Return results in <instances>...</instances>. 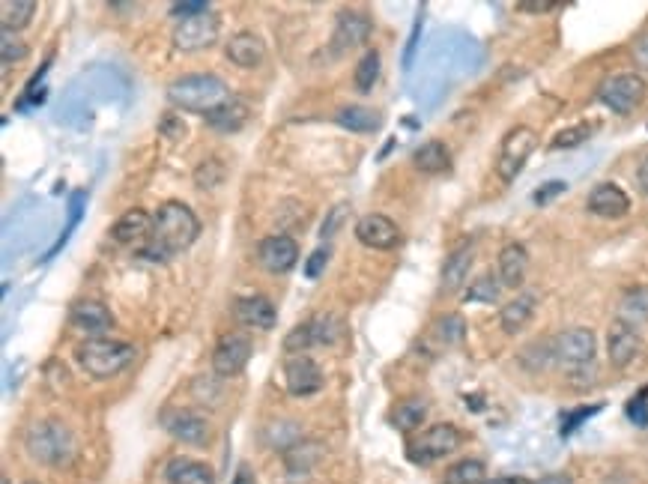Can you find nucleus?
<instances>
[{
  "label": "nucleus",
  "instance_id": "nucleus-1",
  "mask_svg": "<svg viewBox=\"0 0 648 484\" xmlns=\"http://www.w3.org/2000/svg\"><path fill=\"white\" fill-rule=\"evenodd\" d=\"M201 234V222L192 207L183 201H168L153 216V234L144 248V257L150 260H171L180 251H186Z\"/></svg>",
  "mask_w": 648,
  "mask_h": 484
},
{
  "label": "nucleus",
  "instance_id": "nucleus-2",
  "mask_svg": "<svg viewBox=\"0 0 648 484\" xmlns=\"http://www.w3.org/2000/svg\"><path fill=\"white\" fill-rule=\"evenodd\" d=\"M230 90L227 84L213 75V72H189L180 75L171 87H168V102L174 108L192 111V114H213L224 102H230Z\"/></svg>",
  "mask_w": 648,
  "mask_h": 484
},
{
  "label": "nucleus",
  "instance_id": "nucleus-3",
  "mask_svg": "<svg viewBox=\"0 0 648 484\" xmlns=\"http://www.w3.org/2000/svg\"><path fill=\"white\" fill-rule=\"evenodd\" d=\"M135 353L138 350L129 341L90 338L78 347V365L96 380H111L135 362Z\"/></svg>",
  "mask_w": 648,
  "mask_h": 484
},
{
  "label": "nucleus",
  "instance_id": "nucleus-4",
  "mask_svg": "<svg viewBox=\"0 0 648 484\" xmlns=\"http://www.w3.org/2000/svg\"><path fill=\"white\" fill-rule=\"evenodd\" d=\"M27 452L33 461H39L45 467H63L75 455V440L63 422L42 419V422L30 425V431H27Z\"/></svg>",
  "mask_w": 648,
  "mask_h": 484
},
{
  "label": "nucleus",
  "instance_id": "nucleus-5",
  "mask_svg": "<svg viewBox=\"0 0 648 484\" xmlns=\"http://www.w3.org/2000/svg\"><path fill=\"white\" fill-rule=\"evenodd\" d=\"M538 147V135L535 129L529 126H514L505 138H502V147H499V156H496V174L502 183H514L520 177V171L526 168L529 156L535 153Z\"/></svg>",
  "mask_w": 648,
  "mask_h": 484
},
{
  "label": "nucleus",
  "instance_id": "nucleus-6",
  "mask_svg": "<svg viewBox=\"0 0 648 484\" xmlns=\"http://www.w3.org/2000/svg\"><path fill=\"white\" fill-rule=\"evenodd\" d=\"M646 96V81L637 72H619L610 75L601 87H598V99L601 105H607L613 114H631Z\"/></svg>",
  "mask_w": 648,
  "mask_h": 484
},
{
  "label": "nucleus",
  "instance_id": "nucleus-7",
  "mask_svg": "<svg viewBox=\"0 0 648 484\" xmlns=\"http://www.w3.org/2000/svg\"><path fill=\"white\" fill-rule=\"evenodd\" d=\"M550 347H553V362H559L565 368H583L595 359L598 338L592 329L574 326V329H562L556 338H550Z\"/></svg>",
  "mask_w": 648,
  "mask_h": 484
},
{
  "label": "nucleus",
  "instance_id": "nucleus-8",
  "mask_svg": "<svg viewBox=\"0 0 648 484\" xmlns=\"http://www.w3.org/2000/svg\"><path fill=\"white\" fill-rule=\"evenodd\" d=\"M457 446H460V431L454 425H433L416 443H410L407 455H410L413 464L428 467V464L448 458Z\"/></svg>",
  "mask_w": 648,
  "mask_h": 484
},
{
  "label": "nucleus",
  "instance_id": "nucleus-9",
  "mask_svg": "<svg viewBox=\"0 0 648 484\" xmlns=\"http://www.w3.org/2000/svg\"><path fill=\"white\" fill-rule=\"evenodd\" d=\"M251 338L248 335H239V332H230L224 335L213 350V371L216 377H236L245 371L248 359H251Z\"/></svg>",
  "mask_w": 648,
  "mask_h": 484
},
{
  "label": "nucleus",
  "instance_id": "nucleus-10",
  "mask_svg": "<svg viewBox=\"0 0 648 484\" xmlns=\"http://www.w3.org/2000/svg\"><path fill=\"white\" fill-rule=\"evenodd\" d=\"M218 39V15L216 12H204L195 18L180 21V27L174 30V45L180 51H204L210 45H216Z\"/></svg>",
  "mask_w": 648,
  "mask_h": 484
},
{
  "label": "nucleus",
  "instance_id": "nucleus-11",
  "mask_svg": "<svg viewBox=\"0 0 648 484\" xmlns=\"http://www.w3.org/2000/svg\"><path fill=\"white\" fill-rule=\"evenodd\" d=\"M257 260L266 272L272 275H284L299 263V245L287 234H272L257 245Z\"/></svg>",
  "mask_w": 648,
  "mask_h": 484
},
{
  "label": "nucleus",
  "instance_id": "nucleus-12",
  "mask_svg": "<svg viewBox=\"0 0 648 484\" xmlns=\"http://www.w3.org/2000/svg\"><path fill=\"white\" fill-rule=\"evenodd\" d=\"M356 240L374 251H389L401 242V228L383 213H368L356 222Z\"/></svg>",
  "mask_w": 648,
  "mask_h": 484
},
{
  "label": "nucleus",
  "instance_id": "nucleus-13",
  "mask_svg": "<svg viewBox=\"0 0 648 484\" xmlns=\"http://www.w3.org/2000/svg\"><path fill=\"white\" fill-rule=\"evenodd\" d=\"M371 30H374V21L365 9H341L335 18V48L338 51L359 48L362 42H368Z\"/></svg>",
  "mask_w": 648,
  "mask_h": 484
},
{
  "label": "nucleus",
  "instance_id": "nucleus-14",
  "mask_svg": "<svg viewBox=\"0 0 648 484\" xmlns=\"http://www.w3.org/2000/svg\"><path fill=\"white\" fill-rule=\"evenodd\" d=\"M284 383H287V392L296 395V398H308L314 392H320L323 386V371L314 359L308 356H293L287 359L284 365Z\"/></svg>",
  "mask_w": 648,
  "mask_h": 484
},
{
  "label": "nucleus",
  "instance_id": "nucleus-15",
  "mask_svg": "<svg viewBox=\"0 0 648 484\" xmlns=\"http://www.w3.org/2000/svg\"><path fill=\"white\" fill-rule=\"evenodd\" d=\"M233 317H236V323H242V326H248V329H260V332H269V329L278 323V311H275L272 299L263 296V293L236 299Z\"/></svg>",
  "mask_w": 648,
  "mask_h": 484
},
{
  "label": "nucleus",
  "instance_id": "nucleus-16",
  "mask_svg": "<svg viewBox=\"0 0 648 484\" xmlns=\"http://www.w3.org/2000/svg\"><path fill=\"white\" fill-rule=\"evenodd\" d=\"M589 213H595L598 219H625L631 213V198L625 189H619L616 183H601L589 192Z\"/></svg>",
  "mask_w": 648,
  "mask_h": 484
},
{
  "label": "nucleus",
  "instance_id": "nucleus-17",
  "mask_svg": "<svg viewBox=\"0 0 648 484\" xmlns=\"http://www.w3.org/2000/svg\"><path fill=\"white\" fill-rule=\"evenodd\" d=\"M162 425H165V431L171 437H177V440H183L189 446H207V440H210L207 422L192 410H168Z\"/></svg>",
  "mask_w": 648,
  "mask_h": 484
},
{
  "label": "nucleus",
  "instance_id": "nucleus-18",
  "mask_svg": "<svg viewBox=\"0 0 648 484\" xmlns=\"http://www.w3.org/2000/svg\"><path fill=\"white\" fill-rule=\"evenodd\" d=\"M227 60L239 69H254L266 60V42L263 36H257L254 30H239L230 36L227 48H224Z\"/></svg>",
  "mask_w": 648,
  "mask_h": 484
},
{
  "label": "nucleus",
  "instance_id": "nucleus-19",
  "mask_svg": "<svg viewBox=\"0 0 648 484\" xmlns=\"http://www.w3.org/2000/svg\"><path fill=\"white\" fill-rule=\"evenodd\" d=\"M643 341H640V332L634 326H628L625 320H616L607 332V353H610V362L616 368H628L637 353H640Z\"/></svg>",
  "mask_w": 648,
  "mask_h": 484
},
{
  "label": "nucleus",
  "instance_id": "nucleus-20",
  "mask_svg": "<svg viewBox=\"0 0 648 484\" xmlns=\"http://www.w3.org/2000/svg\"><path fill=\"white\" fill-rule=\"evenodd\" d=\"M526 272H529V251H526V245L508 242V245L499 251V260H496V275H499L502 287H508V290L523 287Z\"/></svg>",
  "mask_w": 648,
  "mask_h": 484
},
{
  "label": "nucleus",
  "instance_id": "nucleus-21",
  "mask_svg": "<svg viewBox=\"0 0 648 484\" xmlns=\"http://www.w3.org/2000/svg\"><path fill=\"white\" fill-rule=\"evenodd\" d=\"M72 326L75 329H81V332H87V335H105L111 326H114V314L108 311V305L105 302H99V299H81V302H75L72 305Z\"/></svg>",
  "mask_w": 648,
  "mask_h": 484
},
{
  "label": "nucleus",
  "instance_id": "nucleus-22",
  "mask_svg": "<svg viewBox=\"0 0 648 484\" xmlns=\"http://www.w3.org/2000/svg\"><path fill=\"white\" fill-rule=\"evenodd\" d=\"M472 260H475V242L463 240L448 257H445V266H442V281L439 287L445 293H454L466 284L469 278V269H472Z\"/></svg>",
  "mask_w": 648,
  "mask_h": 484
},
{
  "label": "nucleus",
  "instance_id": "nucleus-23",
  "mask_svg": "<svg viewBox=\"0 0 648 484\" xmlns=\"http://www.w3.org/2000/svg\"><path fill=\"white\" fill-rule=\"evenodd\" d=\"M535 308H538V296L535 293H517L511 302L502 305L499 311V323H502V332L505 335H520L532 317H535Z\"/></svg>",
  "mask_w": 648,
  "mask_h": 484
},
{
  "label": "nucleus",
  "instance_id": "nucleus-24",
  "mask_svg": "<svg viewBox=\"0 0 648 484\" xmlns=\"http://www.w3.org/2000/svg\"><path fill=\"white\" fill-rule=\"evenodd\" d=\"M335 123L347 132H356V135H371V132H380L383 126V114L368 108V105H344L335 111Z\"/></svg>",
  "mask_w": 648,
  "mask_h": 484
},
{
  "label": "nucleus",
  "instance_id": "nucleus-25",
  "mask_svg": "<svg viewBox=\"0 0 648 484\" xmlns=\"http://www.w3.org/2000/svg\"><path fill=\"white\" fill-rule=\"evenodd\" d=\"M150 234H153V219H150L147 210H129L111 228V237L120 245H135V242L150 240Z\"/></svg>",
  "mask_w": 648,
  "mask_h": 484
},
{
  "label": "nucleus",
  "instance_id": "nucleus-26",
  "mask_svg": "<svg viewBox=\"0 0 648 484\" xmlns=\"http://www.w3.org/2000/svg\"><path fill=\"white\" fill-rule=\"evenodd\" d=\"M168 484H216L210 464L192 461V458H174L165 470Z\"/></svg>",
  "mask_w": 648,
  "mask_h": 484
},
{
  "label": "nucleus",
  "instance_id": "nucleus-27",
  "mask_svg": "<svg viewBox=\"0 0 648 484\" xmlns=\"http://www.w3.org/2000/svg\"><path fill=\"white\" fill-rule=\"evenodd\" d=\"M207 123L221 135H233L248 123V105L242 99H230L221 108H216L213 114H207Z\"/></svg>",
  "mask_w": 648,
  "mask_h": 484
},
{
  "label": "nucleus",
  "instance_id": "nucleus-28",
  "mask_svg": "<svg viewBox=\"0 0 648 484\" xmlns=\"http://www.w3.org/2000/svg\"><path fill=\"white\" fill-rule=\"evenodd\" d=\"M413 165L422 174H445L451 168V153L442 141H425L416 153H413Z\"/></svg>",
  "mask_w": 648,
  "mask_h": 484
},
{
  "label": "nucleus",
  "instance_id": "nucleus-29",
  "mask_svg": "<svg viewBox=\"0 0 648 484\" xmlns=\"http://www.w3.org/2000/svg\"><path fill=\"white\" fill-rule=\"evenodd\" d=\"M36 15V3L33 0H3L0 3V27L3 33H18L24 30Z\"/></svg>",
  "mask_w": 648,
  "mask_h": 484
},
{
  "label": "nucleus",
  "instance_id": "nucleus-30",
  "mask_svg": "<svg viewBox=\"0 0 648 484\" xmlns=\"http://www.w3.org/2000/svg\"><path fill=\"white\" fill-rule=\"evenodd\" d=\"M619 320H625L628 326H640L648 320V284L643 287H631L625 296H622V311H619Z\"/></svg>",
  "mask_w": 648,
  "mask_h": 484
},
{
  "label": "nucleus",
  "instance_id": "nucleus-31",
  "mask_svg": "<svg viewBox=\"0 0 648 484\" xmlns=\"http://www.w3.org/2000/svg\"><path fill=\"white\" fill-rule=\"evenodd\" d=\"M425 416H428V404L419 401V398H410V401H404V404H398L392 410V425L401 434H410V431H416L425 422Z\"/></svg>",
  "mask_w": 648,
  "mask_h": 484
},
{
  "label": "nucleus",
  "instance_id": "nucleus-32",
  "mask_svg": "<svg viewBox=\"0 0 648 484\" xmlns=\"http://www.w3.org/2000/svg\"><path fill=\"white\" fill-rule=\"evenodd\" d=\"M380 69H383V60H380V51H365L362 60L356 63V90L359 93H371L374 84L380 81Z\"/></svg>",
  "mask_w": 648,
  "mask_h": 484
},
{
  "label": "nucleus",
  "instance_id": "nucleus-33",
  "mask_svg": "<svg viewBox=\"0 0 648 484\" xmlns=\"http://www.w3.org/2000/svg\"><path fill=\"white\" fill-rule=\"evenodd\" d=\"M445 484H487V467L475 458L457 461L454 467H448Z\"/></svg>",
  "mask_w": 648,
  "mask_h": 484
},
{
  "label": "nucleus",
  "instance_id": "nucleus-34",
  "mask_svg": "<svg viewBox=\"0 0 648 484\" xmlns=\"http://www.w3.org/2000/svg\"><path fill=\"white\" fill-rule=\"evenodd\" d=\"M499 296H502V281H499V275H478L472 284H469V290H466V302H484V305H493V302H499Z\"/></svg>",
  "mask_w": 648,
  "mask_h": 484
},
{
  "label": "nucleus",
  "instance_id": "nucleus-35",
  "mask_svg": "<svg viewBox=\"0 0 648 484\" xmlns=\"http://www.w3.org/2000/svg\"><path fill=\"white\" fill-rule=\"evenodd\" d=\"M311 323V332H314V347H329L341 338V320L332 317V314H317L308 320Z\"/></svg>",
  "mask_w": 648,
  "mask_h": 484
},
{
  "label": "nucleus",
  "instance_id": "nucleus-36",
  "mask_svg": "<svg viewBox=\"0 0 648 484\" xmlns=\"http://www.w3.org/2000/svg\"><path fill=\"white\" fill-rule=\"evenodd\" d=\"M592 129H595V123H577V126H568V129H562V132L550 141V147H553V150H571V147L589 141V138H592Z\"/></svg>",
  "mask_w": 648,
  "mask_h": 484
},
{
  "label": "nucleus",
  "instance_id": "nucleus-37",
  "mask_svg": "<svg viewBox=\"0 0 648 484\" xmlns=\"http://www.w3.org/2000/svg\"><path fill=\"white\" fill-rule=\"evenodd\" d=\"M314 347V332H311V323L305 320V323H299V326H293L287 335H284V350L287 353H305V350H311Z\"/></svg>",
  "mask_w": 648,
  "mask_h": 484
},
{
  "label": "nucleus",
  "instance_id": "nucleus-38",
  "mask_svg": "<svg viewBox=\"0 0 648 484\" xmlns=\"http://www.w3.org/2000/svg\"><path fill=\"white\" fill-rule=\"evenodd\" d=\"M224 174H227V171H224V165H221L218 159H207V162L195 171V186L204 189V192H207V189H216L218 183L224 180Z\"/></svg>",
  "mask_w": 648,
  "mask_h": 484
},
{
  "label": "nucleus",
  "instance_id": "nucleus-39",
  "mask_svg": "<svg viewBox=\"0 0 648 484\" xmlns=\"http://www.w3.org/2000/svg\"><path fill=\"white\" fill-rule=\"evenodd\" d=\"M81 210H84V192H75V195H72V201H69V225H66V231H63V237L57 240V245L48 251V257H54V254L63 248V242L69 240V234H72V231H75V225L81 222Z\"/></svg>",
  "mask_w": 648,
  "mask_h": 484
},
{
  "label": "nucleus",
  "instance_id": "nucleus-40",
  "mask_svg": "<svg viewBox=\"0 0 648 484\" xmlns=\"http://www.w3.org/2000/svg\"><path fill=\"white\" fill-rule=\"evenodd\" d=\"M436 332H439V338L448 341V344L463 341V317H460V314H448V317H442L439 326H436Z\"/></svg>",
  "mask_w": 648,
  "mask_h": 484
},
{
  "label": "nucleus",
  "instance_id": "nucleus-41",
  "mask_svg": "<svg viewBox=\"0 0 648 484\" xmlns=\"http://www.w3.org/2000/svg\"><path fill=\"white\" fill-rule=\"evenodd\" d=\"M329 257H332V251H329V245H320V248H314L311 251V257L305 260V275L314 281V278H320L323 275V269L329 266Z\"/></svg>",
  "mask_w": 648,
  "mask_h": 484
},
{
  "label": "nucleus",
  "instance_id": "nucleus-42",
  "mask_svg": "<svg viewBox=\"0 0 648 484\" xmlns=\"http://www.w3.org/2000/svg\"><path fill=\"white\" fill-rule=\"evenodd\" d=\"M204 12H210V3H207V0H183V3H174V6H171V15L180 18V21L195 18V15H204Z\"/></svg>",
  "mask_w": 648,
  "mask_h": 484
},
{
  "label": "nucleus",
  "instance_id": "nucleus-43",
  "mask_svg": "<svg viewBox=\"0 0 648 484\" xmlns=\"http://www.w3.org/2000/svg\"><path fill=\"white\" fill-rule=\"evenodd\" d=\"M565 189H568V186H565V180H550V183H544L541 189H535L532 201H535L538 207H547V204H550L553 198H559Z\"/></svg>",
  "mask_w": 648,
  "mask_h": 484
},
{
  "label": "nucleus",
  "instance_id": "nucleus-44",
  "mask_svg": "<svg viewBox=\"0 0 648 484\" xmlns=\"http://www.w3.org/2000/svg\"><path fill=\"white\" fill-rule=\"evenodd\" d=\"M0 54H3V63H18L27 57V45L21 42H12V33H3V45H0Z\"/></svg>",
  "mask_w": 648,
  "mask_h": 484
},
{
  "label": "nucleus",
  "instance_id": "nucleus-45",
  "mask_svg": "<svg viewBox=\"0 0 648 484\" xmlns=\"http://www.w3.org/2000/svg\"><path fill=\"white\" fill-rule=\"evenodd\" d=\"M422 21H425V9H419V15H416L413 33H410V45H407V51H404V69H410V66H413L416 48H419V36H422Z\"/></svg>",
  "mask_w": 648,
  "mask_h": 484
},
{
  "label": "nucleus",
  "instance_id": "nucleus-46",
  "mask_svg": "<svg viewBox=\"0 0 648 484\" xmlns=\"http://www.w3.org/2000/svg\"><path fill=\"white\" fill-rule=\"evenodd\" d=\"M628 419L640 428L648 425V395H637L631 404H628Z\"/></svg>",
  "mask_w": 648,
  "mask_h": 484
},
{
  "label": "nucleus",
  "instance_id": "nucleus-47",
  "mask_svg": "<svg viewBox=\"0 0 648 484\" xmlns=\"http://www.w3.org/2000/svg\"><path fill=\"white\" fill-rule=\"evenodd\" d=\"M559 6H562V3H553V0H520V3H517L520 12H532V15H544V12L559 9Z\"/></svg>",
  "mask_w": 648,
  "mask_h": 484
},
{
  "label": "nucleus",
  "instance_id": "nucleus-48",
  "mask_svg": "<svg viewBox=\"0 0 648 484\" xmlns=\"http://www.w3.org/2000/svg\"><path fill=\"white\" fill-rule=\"evenodd\" d=\"M598 410H601V404H595V407H583V410L571 413V416H568V422H565V428H562V434H571L577 425H583V422H586V416H595Z\"/></svg>",
  "mask_w": 648,
  "mask_h": 484
},
{
  "label": "nucleus",
  "instance_id": "nucleus-49",
  "mask_svg": "<svg viewBox=\"0 0 648 484\" xmlns=\"http://www.w3.org/2000/svg\"><path fill=\"white\" fill-rule=\"evenodd\" d=\"M159 129H162V132H165V135H168L171 141H177V138H183V135H186V126H183V123H180L177 117H165Z\"/></svg>",
  "mask_w": 648,
  "mask_h": 484
},
{
  "label": "nucleus",
  "instance_id": "nucleus-50",
  "mask_svg": "<svg viewBox=\"0 0 648 484\" xmlns=\"http://www.w3.org/2000/svg\"><path fill=\"white\" fill-rule=\"evenodd\" d=\"M634 60L648 72V33L637 39V45H634Z\"/></svg>",
  "mask_w": 648,
  "mask_h": 484
},
{
  "label": "nucleus",
  "instance_id": "nucleus-51",
  "mask_svg": "<svg viewBox=\"0 0 648 484\" xmlns=\"http://www.w3.org/2000/svg\"><path fill=\"white\" fill-rule=\"evenodd\" d=\"M535 484H574V482H571V476H565V473H550V476H544L541 482Z\"/></svg>",
  "mask_w": 648,
  "mask_h": 484
},
{
  "label": "nucleus",
  "instance_id": "nucleus-52",
  "mask_svg": "<svg viewBox=\"0 0 648 484\" xmlns=\"http://www.w3.org/2000/svg\"><path fill=\"white\" fill-rule=\"evenodd\" d=\"M637 180H640V189L648 195V156L643 159V165L637 168Z\"/></svg>",
  "mask_w": 648,
  "mask_h": 484
},
{
  "label": "nucleus",
  "instance_id": "nucleus-53",
  "mask_svg": "<svg viewBox=\"0 0 648 484\" xmlns=\"http://www.w3.org/2000/svg\"><path fill=\"white\" fill-rule=\"evenodd\" d=\"M487 484H529L526 479H520V476H502V479H493V482Z\"/></svg>",
  "mask_w": 648,
  "mask_h": 484
},
{
  "label": "nucleus",
  "instance_id": "nucleus-54",
  "mask_svg": "<svg viewBox=\"0 0 648 484\" xmlns=\"http://www.w3.org/2000/svg\"><path fill=\"white\" fill-rule=\"evenodd\" d=\"M24 484H39V482H24Z\"/></svg>",
  "mask_w": 648,
  "mask_h": 484
},
{
  "label": "nucleus",
  "instance_id": "nucleus-55",
  "mask_svg": "<svg viewBox=\"0 0 648 484\" xmlns=\"http://www.w3.org/2000/svg\"><path fill=\"white\" fill-rule=\"evenodd\" d=\"M3 484H9V482H6V479H3Z\"/></svg>",
  "mask_w": 648,
  "mask_h": 484
}]
</instances>
